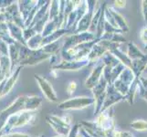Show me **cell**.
I'll use <instances>...</instances> for the list:
<instances>
[{"mask_svg": "<svg viewBox=\"0 0 147 137\" xmlns=\"http://www.w3.org/2000/svg\"><path fill=\"white\" fill-rule=\"evenodd\" d=\"M129 47H130V52H129V54H130V56L133 59L138 58V57L139 58H144V55L139 51V50L137 49V48H136L134 44H130Z\"/></svg>", "mask_w": 147, "mask_h": 137, "instance_id": "1", "label": "cell"}, {"mask_svg": "<svg viewBox=\"0 0 147 137\" xmlns=\"http://www.w3.org/2000/svg\"><path fill=\"white\" fill-rule=\"evenodd\" d=\"M131 126L133 127H134V129L136 130H146L147 129V123H145V121H135V123H134L133 124H131Z\"/></svg>", "mask_w": 147, "mask_h": 137, "instance_id": "2", "label": "cell"}]
</instances>
